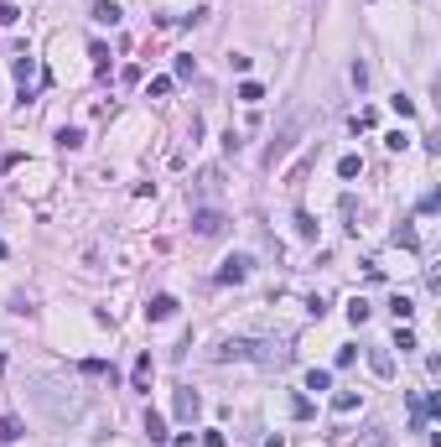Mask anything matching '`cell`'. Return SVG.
Returning <instances> with one entry per match:
<instances>
[{"label": "cell", "mask_w": 441, "mask_h": 447, "mask_svg": "<svg viewBox=\"0 0 441 447\" xmlns=\"http://www.w3.org/2000/svg\"><path fill=\"white\" fill-rule=\"evenodd\" d=\"M394 348H400V354H405V348H415V333L405 328V323H400V333H394Z\"/></svg>", "instance_id": "cell-29"}, {"label": "cell", "mask_w": 441, "mask_h": 447, "mask_svg": "<svg viewBox=\"0 0 441 447\" xmlns=\"http://www.w3.org/2000/svg\"><path fill=\"white\" fill-rule=\"evenodd\" d=\"M358 172H363V161H358V156H353V151H348V156L338 161V177H343V182H353V177H358Z\"/></svg>", "instance_id": "cell-20"}, {"label": "cell", "mask_w": 441, "mask_h": 447, "mask_svg": "<svg viewBox=\"0 0 441 447\" xmlns=\"http://www.w3.org/2000/svg\"><path fill=\"white\" fill-rule=\"evenodd\" d=\"M390 312H394V323H410V318H415V302H410V297H394Z\"/></svg>", "instance_id": "cell-18"}, {"label": "cell", "mask_w": 441, "mask_h": 447, "mask_svg": "<svg viewBox=\"0 0 441 447\" xmlns=\"http://www.w3.org/2000/svg\"><path fill=\"white\" fill-rule=\"evenodd\" d=\"M291 338H249V364H265V369H285L291 364Z\"/></svg>", "instance_id": "cell-1"}, {"label": "cell", "mask_w": 441, "mask_h": 447, "mask_svg": "<svg viewBox=\"0 0 441 447\" xmlns=\"http://www.w3.org/2000/svg\"><path fill=\"white\" fill-rule=\"evenodd\" d=\"M369 312H374V307H369L363 297H353V302H348V323H353V328H358V323H369Z\"/></svg>", "instance_id": "cell-17"}, {"label": "cell", "mask_w": 441, "mask_h": 447, "mask_svg": "<svg viewBox=\"0 0 441 447\" xmlns=\"http://www.w3.org/2000/svg\"><path fill=\"white\" fill-rule=\"evenodd\" d=\"M16 437H21V421L16 416H0V447H10Z\"/></svg>", "instance_id": "cell-19"}, {"label": "cell", "mask_w": 441, "mask_h": 447, "mask_svg": "<svg viewBox=\"0 0 441 447\" xmlns=\"http://www.w3.org/2000/svg\"><path fill=\"white\" fill-rule=\"evenodd\" d=\"M146 437H151V442H167V437H172V432H167V416L146 411Z\"/></svg>", "instance_id": "cell-12"}, {"label": "cell", "mask_w": 441, "mask_h": 447, "mask_svg": "<svg viewBox=\"0 0 441 447\" xmlns=\"http://www.w3.org/2000/svg\"><path fill=\"white\" fill-rule=\"evenodd\" d=\"M16 21H21V10L10 6V0H0V26H16Z\"/></svg>", "instance_id": "cell-25"}, {"label": "cell", "mask_w": 441, "mask_h": 447, "mask_svg": "<svg viewBox=\"0 0 441 447\" xmlns=\"http://www.w3.org/2000/svg\"><path fill=\"white\" fill-rule=\"evenodd\" d=\"M213 364H249V338H224L213 348Z\"/></svg>", "instance_id": "cell-3"}, {"label": "cell", "mask_w": 441, "mask_h": 447, "mask_svg": "<svg viewBox=\"0 0 441 447\" xmlns=\"http://www.w3.org/2000/svg\"><path fill=\"white\" fill-rule=\"evenodd\" d=\"M369 369H374L379 380H394V359H390V348H374V354H369Z\"/></svg>", "instance_id": "cell-9"}, {"label": "cell", "mask_w": 441, "mask_h": 447, "mask_svg": "<svg viewBox=\"0 0 441 447\" xmlns=\"http://www.w3.org/2000/svg\"><path fill=\"white\" fill-rule=\"evenodd\" d=\"M58 140H63L68 151H78V146H83V130H58Z\"/></svg>", "instance_id": "cell-26"}, {"label": "cell", "mask_w": 441, "mask_h": 447, "mask_svg": "<svg viewBox=\"0 0 441 447\" xmlns=\"http://www.w3.org/2000/svg\"><path fill=\"white\" fill-rule=\"evenodd\" d=\"M146 318H151V323L176 318V297H167V291H161V297H151V302H146Z\"/></svg>", "instance_id": "cell-7"}, {"label": "cell", "mask_w": 441, "mask_h": 447, "mask_svg": "<svg viewBox=\"0 0 441 447\" xmlns=\"http://www.w3.org/2000/svg\"><path fill=\"white\" fill-rule=\"evenodd\" d=\"M239 99H244V104H260V99H265V89H260L255 79H244V83H239Z\"/></svg>", "instance_id": "cell-21"}, {"label": "cell", "mask_w": 441, "mask_h": 447, "mask_svg": "<svg viewBox=\"0 0 441 447\" xmlns=\"http://www.w3.org/2000/svg\"><path fill=\"white\" fill-rule=\"evenodd\" d=\"M172 411H176V421H197L203 416V396H197V390H176Z\"/></svg>", "instance_id": "cell-4"}, {"label": "cell", "mask_w": 441, "mask_h": 447, "mask_svg": "<svg viewBox=\"0 0 441 447\" xmlns=\"http://www.w3.org/2000/svg\"><path fill=\"white\" fill-rule=\"evenodd\" d=\"M390 239H394V245H400V250H415V245H421V234H415L410 224H400V229H394Z\"/></svg>", "instance_id": "cell-16"}, {"label": "cell", "mask_w": 441, "mask_h": 447, "mask_svg": "<svg viewBox=\"0 0 441 447\" xmlns=\"http://www.w3.org/2000/svg\"><path fill=\"white\" fill-rule=\"evenodd\" d=\"M384 146H390V151H405V146H410V136H405V130H394V136H384Z\"/></svg>", "instance_id": "cell-30"}, {"label": "cell", "mask_w": 441, "mask_h": 447, "mask_svg": "<svg viewBox=\"0 0 441 447\" xmlns=\"http://www.w3.org/2000/svg\"><path fill=\"white\" fill-rule=\"evenodd\" d=\"M10 68H16V79H21V89H26L31 79H37V58H31V52H16V63H10Z\"/></svg>", "instance_id": "cell-10"}, {"label": "cell", "mask_w": 441, "mask_h": 447, "mask_svg": "<svg viewBox=\"0 0 441 447\" xmlns=\"http://www.w3.org/2000/svg\"><path fill=\"white\" fill-rule=\"evenodd\" d=\"M218 188H224V172H218V167H208V172H197V182H192V193H197V198H213V193Z\"/></svg>", "instance_id": "cell-8"}, {"label": "cell", "mask_w": 441, "mask_h": 447, "mask_svg": "<svg viewBox=\"0 0 441 447\" xmlns=\"http://www.w3.org/2000/svg\"><path fill=\"white\" fill-rule=\"evenodd\" d=\"M249 266H255L249 255H228L224 270H218V281H224V286H239V281H249Z\"/></svg>", "instance_id": "cell-5"}, {"label": "cell", "mask_w": 441, "mask_h": 447, "mask_svg": "<svg viewBox=\"0 0 441 447\" xmlns=\"http://www.w3.org/2000/svg\"><path fill=\"white\" fill-rule=\"evenodd\" d=\"M306 390H317V396L333 390V375H327V369H306Z\"/></svg>", "instance_id": "cell-15"}, {"label": "cell", "mask_w": 441, "mask_h": 447, "mask_svg": "<svg viewBox=\"0 0 441 447\" xmlns=\"http://www.w3.org/2000/svg\"><path fill=\"white\" fill-rule=\"evenodd\" d=\"M0 255H6V239H0Z\"/></svg>", "instance_id": "cell-33"}, {"label": "cell", "mask_w": 441, "mask_h": 447, "mask_svg": "<svg viewBox=\"0 0 441 447\" xmlns=\"http://www.w3.org/2000/svg\"><path fill=\"white\" fill-rule=\"evenodd\" d=\"M88 58H94V68H99V73L109 68V47H104V42H94V47H88Z\"/></svg>", "instance_id": "cell-24"}, {"label": "cell", "mask_w": 441, "mask_h": 447, "mask_svg": "<svg viewBox=\"0 0 441 447\" xmlns=\"http://www.w3.org/2000/svg\"><path fill=\"white\" fill-rule=\"evenodd\" d=\"M390 104H394V115H405V120H410V115H415V99H405V94H394V99H390Z\"/></svg>", "instance_id": "cell-28"}, {"label": "cell", "mask_w": 441, "mask_h": 447, "mask_svg": "<svg viewBox=\"0 0 441 447\" xmlns=\"http://www.w3.org/2000/svg\"><path fill=\"white\" fill-rule=\"evenodd\" d=\"M363 447H384V427H369V437H363Z\"/></svg>", "instance_id": "cell-31"}, {"label": "cell", "mask_w": 441, "mask_h": 447, "mask_svg": "<svg viewBox=\"0 0 441 447\" xmlns=\"http://www.w3.org/2000/svg\"><path fill=\"white\" fill-rule=\"evenodd\" d=\"M130 380H135V390H146V385H151V354H140V359H135V369H130Z\"/></svg>", "instance_id": "cell-14"}, {"label": "cell", "mask_w": 441, "mask_h": 447, "mask_svg": "<svg viewBox=\"0 0 441 447\" xmlns=\"http://www.w3.org/2000/svg\"><path fill=\"white\" fill-rule=\"evenodd\" d=\"M88 16H94L99 26H119V16H125V10H119V6H109V0H99V6L88 10Z\"/></svg>", "instance_id": "cell-11"}, {"label": "cell", "mask_w": 441, "mask_h": 447, "mask_svg": "<svg viewBox=\"0 0 441 447\" xmlns=\"http://www.w3.org/2000/svg\"><path fill=\"white\" fill-rule=\"evenodd\" d=\"M0 369H6V354H0Z\"/></svg>", "instance_id": "cell-34"}, {"label": "cell", "mask_w": 441, "mask_h": 447, "mask_svg": "<svg viewBox=\"0 0 441 447\" xmlns=\"http://www.w3.org/2000/svg\"><path fill=\"white\" fill-rule=\"evenodd\" d=\"M265 447H285V437H270V442H265Z\"/></svg>", "instance_id": "cell-32"}, {"label": "cell", "mask_w": 441, "mask_h": 447, "mask_svg": "<svg viewBox=\"0 0 441 447\" xmlns=\"http://www.w3.org/2000/svg\"><path fill=\"white\" fill-rule=\"evenodd\" d=\"M301 125H306V120H301V115H296V120H291V125H285V130H281V140H275V146H270V156H265V161H270V167H275V161H281V156H285V151H291V146H296V130H301Z\"/></svg>", "instance_id": "cell-6"}, {"label": "cell", "mask_w": 441, "mask_h": 447, "mask_svg": "<svg viewBox=\"0 0 441 447\" xmlns=\"http://www.w3.org/2000/svg\"><path fill=\"white\" fill-rule=\"evenodd\" d=\"M333 411H338V416L358 411V390H338V396H333Z\"/></svg>", "instance_id": "cell-13"}, {"label": "cell", "mask_w": 441, "mask_h": 447, "mask_svg": "<svg viewBox=\"0 0 441 447\" xmlns=\"http://www.w3.org/2000/svg\"><path fill=\"white\" fill-rule=\"evenodd\" d=\"M296 234H301V239H317V219H312V213H296Z\"/></svg>", "instance_id": "cell-23"}, {"label": "cell", "mask_w": 441, "mask_h": 447, "mask_svg": "<svg viewBox=\"0 0 441 447\" xmlns=\"http://www.w3.org/2000/svg\"><path fill=\"white\" fill-rule=\"evenodd\" d=\"M172 73H176V79H192V73H197V58H187V52H182V58L172 63Z\"/></svg>", "instance_id": "cell-22"}, {"label": "cell", "mask_w": 441, "mask_h": 447, "mask_svg": "<svg viewBox=\"0 0 441 447\" xmlns=\"http://www.w3.org/2000/svg\"><path fill=\"white\" fill-rule=\"evenodd\" d=\"M224 229H228L224 209H197V213H192V234H203V239H218Z\"/></svg>", "instance_id": "cell-2"}, {"label": "cell", "mask_w": 441, "mask_h": 447, "mask_svg": "<svg viewBox=\"0 0 441 447\" xmlns=\"http://www.w3.org/2000/svg\"><path fill=\"white\" fill-rule=\"evenodd\" d=\"M172 83H176V79H151V99H167Z\"/></svg>", "instance_id": "cell-27"}]
</instances>
